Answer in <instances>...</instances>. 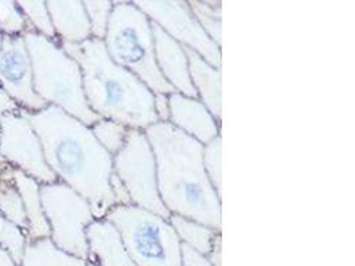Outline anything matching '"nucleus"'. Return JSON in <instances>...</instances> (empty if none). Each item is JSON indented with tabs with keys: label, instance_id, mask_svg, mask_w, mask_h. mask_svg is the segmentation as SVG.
Instances as JSON below:
<instances>
[{
	"label": "nucleus",
	"instance_id": "22",
	"mask_svg": "<svg viewBox=\"0 0 355 266\" xmlns=\"http://www.w3.org/2000/svg\"><path fill=\"white\" fill-rule=\"evenodd\" d=\"M89 128L98 141V144L111 156H114L125 145V141L130 133L128 127L108 118L97 120L96 123L92 124Z\"/></svg>",
	"mask_w": 355,
	"mask_h": 266
},
{
	"label": "nucleus",
	"instance_id": "26",
	"mask_svg": "<svg viewBox=\"0 0 355 266\" xmlns=\"http://www.w3.org/2000/svg\"><path fill=\"white\" fill-rule=\"evenodd\" d=\"M27 31H31V27L17 1H0V33L14 36Z\"/></svg>",
	"mask_w": 355,
	"mask_h": 266
},
{
	"label": "nucleus",
	"instance_id": "36",
	"mask_svg": "<svg viewBox=\"0 0 355 266\" xmlns=\"http://www.w3.org/2000/svg\"><path fill=\"white\" fill-rule=\"evenodd\" d=\"M88 266H95L94 264H91V263H88Z\"/></svg>",
	"mask_w": 355,
	"mask_h": 266
},
{
	"label": "nucleus",
	"instance_id": "3",
	"mask_svg": "<svg viewBox=\"0 0 355 266\" xmlns=\"http://www.w3.org/2000/svg\"><path fill=\"white\" fill-rule=\"evenodd\" d=\"M60 44L80 66L84 96L95 115L137 131H146L159 121L155 94L136 75L113 62L103 40L91 37L79 44Z\"/></svg>",
	"mask_w": 355,
	"mask_h": 266
},
{
	"label": "nucleus",
	"instance_id": "6",
	"mask_svg": "<svg viewBox=\"0 0 355 266\" xmlns=\"http://www.w3.org/2000/svg\"><path fill=\"white\" fill-rule=\"evenodd\" d=\"M104 218L117 228L136 266H182L181 241L168 218L135 205H116Z\"/></svg>",
	"mask_w": 355,
	"mask_h": 266
},
{
	"label": "nucleus",
	"instance_id": "25",
	"mask_svg": "<svg viewBox=\"0 0 355 266\" xmlns=\"http://www.w3.org/2000/svg\"><path fill=\"white\" fill-rule=\"evenodd\" d=\"M89 27L91 36L97 40H104L108 30L110 17L112 14L113 1L110 0H85L83 1Z\"/></svg>",
	"mask_w": 355,
	"mask_h": 266
},
{
	"label": "nucleus",
	"instance_id": "30",
	"mask_svg": "<svg viewBox=\"0 0 355 266\" xmlns=\"http://www.w3.org/2000/svg\"><path fill=\"white\" fill-rule=\"evenodd\" d=\"M181 250H182V266H211L208 261V258L196 250L181 244Z\"/></svg>",
	"mask_w": 355,
	"mask_h": 266
},
{
	"label": "nucleus",
	"instance_id": "32",
	"mask_svg": "<svg viewBox=\"0 0 355 266\" xmlns=\"http://www.w3.org/2000/svg\"><path fill=\"white\" fill-rule=\"evenodd\" d=\"M20 108L0 88V120L7 112H17Z\"/></svg>",
	"mask_w": 355,
	"mask_h": 266
},
{
	"label": "nucleus",
	"instance_id": "34",
	"mask_svg": "<svg viewBox=\"0 0 355 266\" xmlns=\"http://www.w3.org/2000/svg\"><path fill=\"white\" fill-rule=\"evenodd\" d=\"M8 163L4 160V157L1 156V153H0V176H1V173L8 168Z\"/></svg>",
	"mask_w": 355,
	"mask_h": 266
},
{
	"label": "nucleus",
	"instance_id": "2",
	"mask_svg": "<svg viewBox=\"0 0 355 266\" xmlns=\"http://www.w3.org/2000/svg\"><path fill=\"white\" fill-rule=\"evenodd\" d=\"M144 132L156 157L159 193L168 212L221 232L223 204L204 168V145L171 123L157 121Z\"/></svg>",
	"mask_w": 355,
	"mask_h": 266
},
{
	"label": "nucleus",
	"instance_id": "20",
	"mask_svg": "<svg viewBox=\"0 0 355 266\" xmlns=\"http://www.w3.org/2000/svg\"><path fill=\"white\" fill-rule=\"evenodd\" d=\"M12 173L14 168L10 166L0 176V215L28 236V221L20 193L12 180Z\"/></svg>",
	"mask_w": 355,
	"mask_h": 266
},
{
	"label": "nucleus",
	"instance_id": "7",
	"mask_svg": "<svg viewBox=\"0 0 355 266\" xmlns=\"http://www.w3.org/2000/svg\"><path fill=\"white\" fill-rule=\"evenodd\" d=\"M40 197L49 240L65 253L87 260V228L95 220L88 201L60 181L42 184Z\"/></svg>",
	"mask_w": 355,
	"mask_h": 266
},
{
	"label": "nucleus",
	"instance_id": "35",
	"mask_svg": "<svg viewBox=\"0 0 355 266\" xmlns=\"http://www.w3.org/2000/svg\"><path fill=\"white\" fill-rule=\"evenodd\" d=\"M1 40H3V33H0V47H1Z\"/></svg>",
	"mask_w": 355,
	"mask_h": 266
},
{
	"label": "nucleus",
	"instance_id": "28",
	"mask_svg": "<svg viewBox=\"0 0 355 266\" xmlns=\"http://www.w3.org/2000/svg\"><path fill=\"white\" fill-rule=\"evenodd\" d=\"M110 185H111V192H112L116 205H132L128 189L125 188V185L121 183V180L114 173H112V176H111Z\"/></svg>",
	"mask_w": 355,
	"mask_h": 266
},
{
	"label": "nucleus",
	"instance_id": "31",
	"mask_svg": "<svg viewBox=\"0 0 355 266\" xmlns=\"http://www.w3.org/2000/svg\"><path fill=\"white\" fill-rule=\"evenodd\" d=\"M223 237L221 233H218L211 244V249H210L209 254L207 256L208 261L211 266H221L223 265V251H221V247H223Z\"/></svg>",
	"mask_w": 355,
	"mask_h": 266
},
{
	"label": "nucleus",
	"instance_id": "5",
	"mask_svg": "<svg viewBox=\"0 0 355 266\" xmlns=\"http://www.w3.org/2000/svg\"><path fill=\"white\" fill-rule=\"evenodd\" d=\"M103 43L113 62L136 75L153 94L176 92L156 64L152 21L133 1H113Z\"/></svg>",
	"mask_w": 355,
	"mask_h": 266
},
{
	"label": "nucleus",
	"instance_id": "33",
	"mask_svg": "<svg viewBox=\"0 0 355 266\" xmlns=\"http://www.w3.org/2000/svg\"><path fill=\"white\" fill-rule=\"evenodd\" d=\"M0 266H17L7 251L0 248Z\"/></svg>",
	"mask_w": 355,
	"mask_h": 266
},
{
	"label": "nucleus",
	"instance_id": "12",
	"mask_svg": "<svg viewBox=\"0 0 355 266\" xmlns=\"http://www.w3.org/2000/svg\"><path fill=\"white\" fill-rule=\"evenodd\" d=\"M169 96V123L200 144L207 145L220 134L221 123L210 114L209 109L198 98H189L178 92Z\"/></svg>",
	"mask_w": 355,
	"mask_h": 266
},
{
	"label": "nucleus",
	"instance_id": "29",
	"mask_svg": "<svg viewBox=\"0 0 355 266\" xmlns=\"http://www.w3.org/2000/svg\"><path fill=\"white\" fill-rule=\"evenodd\" d=\"M153 107H155V114L157 116V120L162 123H169V114H171L169 96L165 94H155Z\"/></svg>",
	"mask_w": 355,
	"mask_h": 266
},
{
	"label": "nucleus",
	"instance_id": "21",
	"mask_svg": "<svg viewBox=\"0 0 355 266\" xmlns=\"http://www.w3.org/2000/svg\"><path fill=\"white\" fill-rule=\"evenodd\" d=\"M196 20L210 39L221 47V33H223V7L221 1H188Z\"/></svg>",
	"mask_w": 355,
	"mask_h": 266
},
{
	"label": "nucleus",
	"instance_id": "27",
	"mask_svg": "<svg viewBox=\"0 0 355 266\" xmlns=\"http://www.w3.org/2000/svg\"><path fill=\"white\" fill-rule=\"evenodd\" d=\"M221 152H223V140L221 136L204 145L202 150V163L209 179L211 186L221 197Z\"/></svg>",
	"mask_w": 355,
	"mask_h": 266
},
{
	"label": "nucleus",
	"instance_id": "11",
	"mask_svg": "<svg viewBox=\"0 0 355 266\" xmlns=\"http://www.w3.org/2000/svg\"><path fill=\"white\" fill-rule=\"evenodd\" d=\"M0 88L20 111L33 114L49 107L35 92L33 63L23 35H3L0 47Z\"/></svg>",
	"mask_w": 355,
	"mask_h": 266
},
{
	"label": "nucleus",
	"instance_id": "17",
	"mask_svg": "<svg viewBox=\"0 0 355 266\" xmlns=\"http://www.w3.org/2000/svg\"><path fill=\"white\" fill-rule=\"evenodd\" d=\"M12 180L17 185V190L24 205L26 216L28 221V241L49 238V227L47 218L43 212L42 197H40V184L35 179L26 175L24 172L15 169L12 173Z\"/></svg>",
	"mask_w": 355,
	"mask_h": 266
},
{
	"label": "nucleus",
	"instance_id": "13",
	"mask_svg": "<svg viewBox=\"0 0 355 266\" xmlns=\"http://www.w3.org/2000/svg\"><path fill=\"white\" fill-rule=\"evenodd\" d=\"M152 33L156 64L165 82L178 94L197 98L189 75V62L185 48L155 23H152Z\"/></svg>",
	"mask_w": 355,
	"mask_h": 266
},
{
	"label": "nucleus",
	"instance_id": "18",
	"mask_svg": "<svg viewBox=\"0 0 355 266\" xmlns=\"http://www.w3.org/2000/svg\"><path fill=\"white\" fill-rule=\"evenodd\" d=\"M19 266H88V261L56 248L49 237L28 241Z\"/></svg>",
	"mask_w": 355,
	"mask_h": 266
},
{
	"label": "nucleus",
	"instance_id": "9",
	"mask_svg": "<svg viewBox=\"0 0 355 266\" xmlns=\"http://www.w3.org/2000/svg\"><path fill=\"white\" fill-rule=\"evenodd\" d=\"M149 20L184 48L192 50L209 64L221 68L223 53L196 20L188 1L182 0H137L133 1Z\"/></svg>",
	"mask_w": 355,
	"mask_h": 266
},
{
	"label": "nucleus",
	"instance_id": "10",
	"mask_svg": "<svg viewBox=\"0 0 355 266\" xmlns=\"http://www.w3.org/2000/svg\"><path fill=\"white\" fill-rule=\"evenodd\" d=\"M0 153L8 166L24 172L40 185L58 181L46 163L37 134L20 111L7 112L0 120Z\"/></svg>",
	"mask_w": 355,
	"mask_h": 266
},
{
	"label": "nucleus",
	"instance_id": "24",
	"mask_svg": "<svg viewBox=\"0 0 355 266\" xmlns=\"http://www.w3.org/2000/svg\"><path fill=\"white\" fill-rule=\"evenodd\" d=\"M19 8L27 19L31 31L40 33L49 39H58L53 30L49 8L46 1H31V0H21L17 1Z\"/></svg>",
	"mask_w": 355,
	"mask_h": 266
},
{
	"label": "nucleus",
	"instance_id": "8",
	"mask_svg": "<svg viewBox=\"0 0 355 266\" xmlns=\"http://www.w3.org/2000/svg\"><path fill=\"white\" fill-rule=\"evenodd\" d=\"M113 173L130 192L132 205L169 218L157 184V166L144 131L130 130L125 145L113 156Z\"/></svg>",
	"mask_w": 355,
	"mask_h": 266
},
{
	"label": "nucleus",
	"instance_id": "16",
	"mask_svg": "<svg viewBox=\"0 0 355 266\" xmlns=\"http://www.w3.org/2000/svg\"><path fill=\"white\" fill-rule=\"evenodd\" d=\"M185 52L189 62L191 80L193 84L197 98L205 104V107L209 109L210 114L216 117V120L221 123V68L211 66L194 51L185 48Z\"/></svg>",
	"mask_w": 355,
	"mask_h": 266
},
{
	"label": "nucleus",
	"instance_id": "19",
	"mask_svg": "<svg viewBox=\"0 0 355 266\" xmlns=\"http://www.w3.org/2000/svg\"><path fill=\"white\" fill-rule=\"evenodd\" d=\"M168 220L178 234L181 244L192 248L205 257L209 254L214 237L221 233L187 217L171 215Z\"/></svg>",
	"mask_w": 355,
	"mask_h": 266
},
{
	"label": "nucleus",
	"instance_id": "1",
	"mask_svg": "<svg viewBox=\"0 0 355 266\" xmlns=\"http://www.w3.org/2000/svg\"><path fill=\"white\" fill-rule=\"evenodd\" d=\"M20 114L33 125L58 181L88 201L95 220L107 216L116 206L110 185L113 156L98 144L91 128L53 105Z\"/></svg>",
	"mask_w": 355,
	"mask_h": 266
},
{
	"label": "nucleus",
	"instance_id": "4",
	"mask_svg": "<svg viewBox=\"0 0 355 266\" xmlns=\"http://www.w3.org/2000/svg\"><path fill=\"white\" fill-rule=\"evenodd\" d=\"M33 63V88L47 105H53L91 127L100 117L87 104L80 66L58 39L35 31L23 33Z\"/></svg>",
	"mask_w": 355,
	"mask_h": 266
},
{
	"label": "nucleus",
	"instance_id": "15",
	"mask_svg": "<svg viewBox=\"0 0 355 266\" xmlns=\"http://www.w3.org/2000/svg\"><path fill=\"white\" fill-rule=\"evenodd\" d=\"M46 3L53 30L60 43L79 44L92 37L83 1L49 0Z\"/></svg>",
	"mask_w": 355,
	"mask_h": 266
},
{
	"label": "nucleus",
	"instance_id": "23",
	"mask_svg": "<svg viewBox=\"0 0 355 266\" xmlns=\"http://www.w3.org/2000/svg\"><path fill=\"white\" fill-rule=\"evenodd\" d=\"M27 242V233L0 215V248L10 254L17 266L21 263Z\"/></svg>",
	"mask_w": 355,
	"mask_h": 266
},
{
	"label": "nucleus",
	"instance_id": "14",
	"mask_svg": "<svg viewBox=\"0 0 355 266\" xmlns=\"http://www.w3.org/2000/svg\"><path fill=\"white\" fill-rule=\"evenodd\" d=\"M88 258L95 266H136L117 228L107 218L94 220L87 228Z\"/></svg>",
	"mask_w": 355,
	"mask_h": 266
}]
</instances>
